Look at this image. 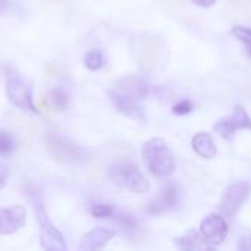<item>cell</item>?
I'll return each mask as SVG.
<instances>
[{"instance_id": "14", "label": "cell", "mask_w": 251, "mask_h": 251, "mask_svg": "<svg viewBox=\"0 0 251 251\" xmlns=\"http://www.w3.org/2000/svg\"><path fill=\"white\" fill-rule=\"evenodd\" d=\"M175 244L181 251H216L199 231H187L181 238H175Z\"/></svg>"}, {"instance_id": "10", "label": "cell", "mask_w": 251, "mask_h": 251, "mask_svg": "<svg viewBox=\"0 0 251 251\" xmlns=\"http://www.w3.org/2000/svg\"><path fill=\"white\" fill-rule=\"evenodd\" d=\"M26 224V207L15 204L0 207V235H13Z\"/></svg>"}, {"instance_id": "15", "label": "cell", "mask_w": 251, "mask_h": 251, "mask_svg": "<svg viewBox=\"0 0 251 251\" xmlns=\"http://www.w3.org/2000/svg\"><path fill=\"white\" fill-rule=\"evenodd\" d=\"M191 146L193 150L203 159H213L218 154L216 144L209 132H197L191 140Z\"/></svg>"}, {"instance_id": "13", "label": "cell", "mask_w": 251, "mask_h": 251, "mask_svg": "<svg viewBox=\"0 0 251 251\" xmlns=\"http://www.w3.org/2000/svg\"><path fill=\"white\" fill-rule=\"evenodd\" d=\"M116 232L109 228H94L84 234L79 241L78 251H103V249L113 240Z\"/></svg>"}, {"instance_id": "1", "label": "cell", "mask_w": 251, "mask_h": 251, "mask_svg": "<svg viewBox=\"0 0 251 251\" xmlns=\"http://www.w3.org/2000/svg\"><path fill=\"white\" fill-rule=\"evenodd\" d=\"M141 156L147 169L156 178H169L175 172V159L163 138L154 137L146 141Z\"/></svg>"}, {"instance_id": "7", "label": "cell", "mask_w": 251, "mask_h": 251, "mask_svg": "<svg viewBox=\"0 0 251 251\" xmlns=\"http://www.w3.org/2000/svg\"><path fill=\"white\" fill-rule=\"evenodd\" d=\"M179 185L174 181L165 184L160 191L147 203L146 206V212L151 216H157V215H163L168 213L171 210H174L178 203H179Z\"/></svg>"}, {"instance_id": "25", "label": "cell", "mask_w": 251, "mask_h": 251, "mask_svg": "<svg viewBox=\"0 0 251 251\" xmlns=\"http://www.w3.org/2000/svg\"><path fill=\"white\" fill-rule=\"evenodd\" d=\"M216 1L218 0H193V3L200 6V7H212L216 4Z\"/></svg>"}, {"instance_id": "24", "label": "cell", "mask_w": 251, "mask_h": 251, "mask_svg": "<svg viewBox=\"0 0 251 251\" xmlns=\"http://www.w3.org/2000/svg\"><path fill=\"white\" fill-rule=\"evenodd\" d=\"M9 175H10V171L9 168L0 162V190H3L7 184V179H9Z\"/></svg>"}, {"instance_id": "23", "label": "cell", "mask_w": 251, "mask_h": 251, "mask_svg": "<svg viewBox=\"0 0 251 251\" xmlns=\"http://www.w3.org/2000/svg\"><path fill=\"white\" fill-rule=\"evenodd\" d=\"M154 57H156V50H154V46L147 41L144 43V47H143V54H141V60L143 63H150V66L154 63Z\"/></svg>"}, {"instance_id": "17", "label": "cell", "mask_w": 251, "mask_h": 251, "mask_svg": "<svg viewBox=\"0 0 251 251\" xmlns=\"http://www.w3.org/2000/svg\"><path fill=\"white\" fill-rule=\"evenodd\" d=\"M18 141L13 135V132L7 129H0V157H10L16 151Z\"/></svg>"}, {"instance_id": "6", "label": "cell", "mask_w": 251, "mask_h": 251, "mask_svg": "<svg viewBox=\"0 0 251 251\" xmlns=\"http://www.w3.org/2000/svg\"><path fill=\"white\" fill-rule=\"evenodd\" d=\"M4 93L12 106L18 107L22 112L38 115V109L32 100L31 87L26 82H24L22 79H19L16 76H9L6 81Z\"/></svg>"}, {"instance_id": "20", "label": "cell", "mask_w": 251, "mask_h": 251, "mask_svg": "<svg viewBox=\"0 0 251 251\" xmlns=\"http://www.w3.org/2000/svg\"><path fill=\"white\" fill-rule=\"evenodd\" d=\"M232 37H235L238 41H241L246 47V51L251 59V28L244 25H234L231 29Z\"/></svg>"}, {"instance_id": "11", "label": "cell", "mask_w": 251, "mask_h": 251, "mask_svg": "<svg viewBox=\"0 0 251 251\" xmlns=\"http://www.w3.org/2000/svg\"><path fill=\"white\" fill-rule=\"evenodd\" d=\"M107 97L109 100L112 101L113 107L124 113L125 116L131 118V119H135V121H144L146 119V115H144V110L140 104V101L116 91L115 88H110L107 90Z\"/></svg>"}, {"instance_id": "16", "label": "cell", "mask_w": 251, "mask_h": 251, "mask_svg": "<svg viewBox=\"0 0 251 251\" xmlns=\"http://www.w3.org/2000/svg\"><path fill=\"white\" fill-rule=\"evenodd\" d=\"M113 218H115V222L118 224V226L121 228V231H122L126 237L135 238V237L140 234L141 226H140L138 219H137L134 215H131V213H128V212H116Z\"/></svg>"}, {"instance_id": "5", "label": "cell", "mask_w": 251, "mask_h": 251, "mask_svg": "<svg viewBox=\"0 0 251 251\" xmlns=\"http://www.w3.org/2000/svg\"><path fill=\"white\" fill-rule=\"evenodd\" d=\"M251 184L249 181H235L231 182L221 200L219 212L224 215V218L234 219L237 213L241 210L243 204L250 199Z\"/></svg>"}, {"instance_id": "2", "label": "cell", "mask_w": 251, "mask_h": 251, "mask_svg": "<svg viewBox=\"0 0 251 251\" xmlns=\"http://www.w3.org/2000/svg\"><path fill=\"white\" fill-rule=\"evenodd\" d=\"M43 143L47 154L60 165H79L87 160V151L65 135L47 132Z\"/></svg>"}, {"instance_id": "22", "label": "cell", "mask_w": 251, "mask_h": 251, "mask_svg": "<svg viewBox=\"0 0 251 251\" xmlns=\"http://www.w3.org/2000/svg\"><path fill=\"white\" fill-rule=\"evenodd\" d=\"M193 109H194V104H193V101L188 100V99H184V100H181V101H176V103L172 106V112H174L175 115H178V116H185V115L191 113Z\"/></svg>"}, {"instance_id": "26", "label": "cell", "mask_w": 251, "mask_h": 251, "mask_svg": "<svg viewBox=\"0 0 251 251\" xmlns=\"http://www.w3.org/2000/svg\"><path fill=\"white\" fill-rule=\"evenodd\" d=\"M9 4H10V0H0V15L7 10Z\"/></svg>"}, {"instance_id": "3", "label": "cell", "mask_w": 251, "mask_h": 251, "mask_svg": "<svg viewBox=\"0 0 251 251\" xmlns=\"http://www.w3.org/2000/svg\"><path fill=\"white\" fill-rule=\"evenodd\" d=\"M109 176L118 187L137 194H144L150 190V182L143 175L140 168L131 160L115 162L109 168Z\"/></svg>"}, {"instance_id": "9", "label": "cell", "mask_w": 251, "mask_h": 251, "mask_svg": "<svg viewBox=\"0 0 251 251\" xmlns=\"http://www.w3.org/2000/svg\"><path fill=\"white\" fill-rule=\"evenodd\" d=\"M199 232L210 244L219 246L226 240V237L229 234V226H228L226 219L222 215L212 213L200 222V231Z\"/></svg>"}, {"instance_id": "19", "label": "cell", "mask_w": 251, "mask_h": 251, "mask_svg": "<svg viewBox=\"0 0 251 251\" xmlns=\"http://www.w3.org/2000/svg\"><path fill=\"white\" fill-rule=\"evenodd\" d=\"M49 101L56 110H65L69 104V96L62 87H56L49 91Z\"/></svg>"}, {"instance_id": "8", "label": "cell", "mask_w": 251, "mask_h": 251, "mask_svg": "<svg viewBox=\"0 0 251 251\" xmlns=\"http://www.w3.org/2000/svg\"><path fill=\"white\" fill-rule=\"evenodd\" d=\"M213 129L225 140H232L235 132L241 129H251V118L249 116L244 106L238 104L234 107V112L226 116L221 118L215 122Z\"/></svg>"}, {"instance_id": "18", "label": "cell", "mask_w": 251, "mask_h": 251, "mask_svg": "<svg viewBox=\"0 0 251 251\" xmlns=\"http://www.w3.org/2000/svg\"><path fill=\"white\" fill-rule=\"evenodd\" d=\"M84 65L87 69L96 72V71H100L104 65H106V59H104V54L101 53V50L99 49H91L85 53L84 56Z\"/></svg>"}, {"instance_id": "4", "label": "cell", "mask_w": 251, "mask_h": 251, "mask_svg": "<svg viewBox=\"0 0 251 251\" xmlns=\"http://www.w3.org/2000/svg\"><path fill=\"white\" fill-rule=\"evenodd\" d=\"M35 210V218L38 224V243L43 251H69L65 237L60 229L50 221L44 201L38 200L32 203Z\"/></svg>"}, {"instance_id": "12", "label": "cell", "mask_w": 251, "mask_h": 251, "mask_svg": "<svg viewBox=\"0 0 251 251\" xmlns=\"http://www.w3.org/2000/svg\"><path fill=\"white\" fill-rule=\"evenodd\" d=\"M116 91L137 100V101H141L144 100L149 93H150V87L149 84L138 75H125L119 79H116L115 82V87H113Z\"/></svg>"}, {"instance_id": "21", "label": "cell", "mask_w": 251, "mask_h": 251, "mask_svg": "<svg viewBox=\"0 0 251 251\" xmlns=\"http://www.w3.org/2000/svg\"><path fill=\"white\" fill-rule=\"evenodd\" d=\"M88 210H90V215L97 218V219L113 218L115 213H116V209L112 204H107V203H93Z\"/></svg>"}, {"instance_id": "27", "label": "cell", "mask_w": 251, "mask_h": 251, "mask_svg": "<svg viewBox=\"0 0 251 251\" xmlns=\"http://www.w3.org/2000/svg\"><path fill=\"white\" fill-rule=\"evenodd\" d=\"M241 251H251V235L247 241H244V243L241 244Z\"/></svg>"}]
</instances>
